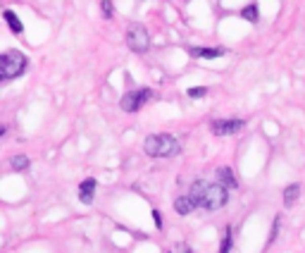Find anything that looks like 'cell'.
I'll list each match as a JSON object with an SVG mask.
<instances>
[{
	"mask_svg": "<svg viewBox=\"0 0 305 253\" xmlns=\"http://www.w3.org/2000/svg\"><path fill=\"white\" fill-rule=\"evenodd\" d=\"M243 126H246L243 119H217V122H212V134L215 136H229V134L241 132Z\"/></svg>",
	"mask_w": 305,
	"mask_h": 253,
	"instance_id": "6",
	"label": "cell"
},
{
	"mask_svg": "<svg viewBox=\"0 0 305 253\" xmlns=\"http://www.w3.org/2000/svg\"><path fill=\"white\" fill-rule=\"evenodd\" d=\"M150 98H153V91H150V88H136V91H129V93L122 98V110H126V112L141 110Z\"/></svg>",
	"mask_w": 305,
	"mask_h": 253,
	"instance_id": "5",
	"label": "cell"
},
{
	"mask_svg": "<svg viewBox=\"0 0 305 253\" xmlns=\"http://www.w3.org/2000/svg\"><path fill=\"white\" fill-rule=\"evenodd\" d=\"M243 19H248V22H258V5L255 3H251V5H246V8L241 10Z\"/></svg>",
	"mask_w": 305,
	"mask_h": 253,
	"instance_id": "13",
	"label": "cell"
},
{
	"mask_svg": "<svg viewBox=\"0 0 305 253\" xmlns=\"http://www.w3.org/2000/svg\"><path fill=\"white\" fill-rule=\"evenodd\" d=\"M93 194H95V179H84L81 186H79V198H81V203H91V201H93Z\"/></svg>",
	"mask_w": 305,
	"mask_h": 253,
	"instance_id": "8",
	"label": "cell"
},
{
	"mask_svg": "<svg viewBox=\"0 0 305 253\" xmlns=\"http://www.w3.org/2000/svg\"><path fill=\"white\" fill-rule=\"evenodd\" d=\"M217 179H219V184H222V186H227V189H236V186H239L234 172H231L229 167H219V170H217Z\"/></svg>",
	"mask_w": 305,
	"mask_h": 253,
	"instance_id": "9",
	"label": "cell"
},
{
	"mask_svg": "<svg viewBox=\"0 0 305 253\" xmlns=\"http://www.w3.org/2000/svg\"><path fill=\"white\" fill-rule=\"evenodd\" d=\"M153 220H155V227H157V230H162V217H160V213H157V210L153 213Z\"/></svg>",
	"mask_w": 305,
	"mask_h": 253,
	"instance_id": "19",
	"label": "cell"
},
{
	"mask_svg": "<svg viewBox=\"0 0 305 253\" xmlns=\"http://www.w3.org/2000/svg\"><path fill=\"white\" fill-rule=\"evenodd\" d=\"M229 251H231V230H224V237H222L219 253H229Z\"/></svg>",
	"mask_w": 305,
	"mask_h": 253,
	"instance_id": "15",
	"label": "cell"
},
{
	"mask_svg": "<svg viewBox=\"0 0 305 253\" xmlns=\"http://www.w3.org/2000/svg\"><path fill=\"white\" fill-rule=\"evenodd\" d=\"M103 15L112 17V3H110V0H103Z\"/></svg>",
	"mask_w": 305,
	"mask_h": 253,
	"instance_id": "17",
	"label": "cell"
},
{
	"mask_svg": "<svg viewBox=\"0 0 305 253\" xmlns=\"http://www.w3.org/2000/svg\"><path fill=\"white\" fill-rule=\"evenodd\" d=\"M126 46L131 48L133 53H146L150 46V34L143 24H129L126 29Z\"/></svg>",
	"mask_w": 305,
	"mask_h": 253,
	"instance_id": "4",
	"label": "cell"
},
{
	"mask_svg": "<svg viewBox=\"0 0 305 253\" xmlns=\"http://www.w3.org/2000/svg\"><path fill=\"white\" fill-rule=\"evenodd\" d=\"M205 93H208V88H205V86H196V88H188V96H191V98H203Z\"/></svg>",
	"mask_w": 305,
	"mask_h": 253,
	"instance_id": "16",
	"label": "cell"
},
{
	"mask_svg": "<svg viewBox=\"0 0 305 253\" xmlns=\"http://www.w3.org/2000/svg\"><path fill=\"white\" fill-rule=\"evenodd\" d=\"M193 208H196V203H193L191 196H181V198H177V203H174V210L179 215H188Z\"/></svg>",
	"mask_w": 305,
	"mask_h": 253,
	"instance_id": "10",
	"label": "cell"
},
{
	"mask_svg": "<svg viewBox=\"0 0 305 253\" xmlns=\"http://www.w3.org/2000/svg\"><path fill=\"white\" fill-rule=\"evenodd\" d=\"M24 70H26V57H24L19 50H8V53H3V57H0V79L3 81L15 79V77H19Z\"/></svg>",
	"mask_w": 305,
	"mask_h": 253,
	"instance_id": "3",
	"label": "cell"
},
{
	"mask_svg": "<svg viewBox=\"0 0 305 253\" xmlns=\"http://www.w3.org/2000/svg\"><path fill=\"white\" fill-rule=\"evenodd\" d=\"M3 17H5L8 26H10V29H12L15 34H22V31H24V24L19 22V17H17L12 10H5V12H3Z\"/></svg>",
	"mask_w": 305,
	"mask_h": 253,
	"instance_id": "11",
	"label": "cell"
},
{
	"mask_svg": "<svg viewBox=\"0 0 305 253\" xmlns=\"http://www.w3.org/2000/svg\"><path fill=\"white\" fill-rule=\"evenodd\" d=\"M188 53L196 57H205V60H215L224 55V48H188Z\"/></svg>",
	"mask_w": 305,
	"mask_h": 253,
	"instance_id": "7",
	"label": "cell"
},
{
	"mask_svg": "<svg viewBox=\"0 0 305 253\" xmlns=\"http://www.w3.org/2000/svg\"><path fill=\"white\" fill-rule=\"evenodd\" d=\"M277 232H279V217L274 220V225H272V237H269V241H267V244H272V241H274V237H277Z\"/></svg>",
	"mask_w": 305,
	"mask_h": 253,
	"instance_id": "18",
	"label": "cell"
},
{
	"mask_svg": "<svg viewBox=\"0 0 305 253\" xmlns=\"http://www.w3.org/2000/svg\"><path fill=\"white\" fill-rule=\"evenodd\" d=\"M10 165H12V170H26L29 167V158L26 155H15L10 160Z\"/></svg>",
	"mask_w": 305,
	"mask_h": 253,
	"instance_id": "14",
	"label": "cell"
},
{
	"mask_svg": "<svg viewBox=\"0 0 305 253\" xmlns=\"http://www.w3.org/2000/svg\"><path fill=\"white\" fill-rule=\"evenodd\" d=\"M188 196L193 198V203L205 210H219V208L227 203V186H222V184H210L205 182V179H198V182L191 184V194Z\"/></svg>",
	"mask_w": 305,
	"mask_h": 253,
	"instance_id": "1",
	"label": "cell"
},
{
	"mask_svg": "<svg viewBox=\"0 0 305 253\" xmlns=\"http://www.w3.org/2000/svg\"><path fill=\"white\" fill-rule=\"evenodd\" d=\"M298 196H300V186L298 184H289V189L284 191V203L291 208L298 201Z\"/></svg>",
	"mask_w": 305,
	"mask_h": 253,
	"instance_id": "12",
	"label": "cell"
},
{
	"mask_svg": "<svg viewBox=\"0 0 305 253\" xmlns=\"http://www.w3.org/2000/svg\"><path fill=\"white\" fill-rule=\"evenodd\" d=\"M143 150L150 158H172L181 150V146L177 141V136L172 134H150L143 141Z\"/></svg>",
	"mask_w": 305,
	"mask_h": 253,
	"instance_id": "2",
	"label": "cell"
}]
</instances>
